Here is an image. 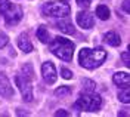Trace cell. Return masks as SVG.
Masks as SVG:
<instances>
[{
    "label": "cell",
    "instance_id": "6da1fadb",
    "mask_svg": "<svg viewBox=\"0 0 130 117\" xmlns=\"http://www.w3.org/2000/svg\"><path fill=\"white\" fill-rule=\"evenodd\" d=\"M106 59V52L102 48L90 49V48H83L78 52V62L83 68L93 70L99 67L104 61Z\"/></svg>",
    "mask_w": 130,
    "mask_h": 117
},
{
    "label": "cell",
    "instance_id": "7a4b0ae2",
    "mask_svg": "<svg viewBox=\"0 0 130 117\" xmlns=\"http://www.w3.org/2000/svg\"><path fill=\"white\" fill-rule=\"evenodd\" d=\"M50 52L58 56L59 59H62V61H67V62H70L71 59H73V53H74V43L71 40H68V39H65V37H61V36H58L55 37L52 42H50Z\"/></svg>",
    "mask_w": 130,
    "mask_h": 117
},
{
    "label": "cell",
    "instance_id": "3957f363",
    "mask_svg": "<svg viewBox=\"0 0 130 117\" xmlns=\"http://www.w3.org/2000/svg\"><path fill=\"white\" fill-rule=\"evenodd\" d=\"M102 105V98L101 95L93 92L81 93L80 98L74 102V108L78 111H98Z\"/></svg>",
    "mask_w": 130,
    "mask_h": 117
},
{
    "label": "cell",
    "instance_id": "277c9868",
    "mask_svg": "<svg viewBox=\"0 0 130 117\" xmlns=\"http://www.w3.org/2000/svg\"><path fill=\"white\" fill-rule=\"evenodd\" d=\"M0 13L3 15L8 25L18 24L22 18V9L18 5L10 3L9 0H0Z\"/></svg>",
    "mask_w": 130,
    "mask_h": 117
},
{
    "label": "cell",
    "instance_id": "5b68a950",
    "mask_svg": "<svg viewBox=\"0 0 130 117\" xmlns=\"http://www.w3.org/2000/svg\"><path fill=\"white\" fill-rule=\"evenodd\" d=\"M43 15L46 17H53V18H67L71 12V8L67 2L56 0V2H49L44 3L41 8Z\"/></svg>",
    "mask_w": 130,
    "mask_h": 117
},
{
    "label": "cell",
    "instance_id": "8992f818",
    "mask_svg": "<svg viewBox=\"0 0 130 117\" xmlns=\"http://www.w3.org/2000/svg\"><path fill=\"white\" fill-rule=\"evenodd\" d=\"M15 83L18 86L21 95H22L24 101H27V102L32 101V86L30 83V79H27L25 76L18 74V76H15Z\"/></svg>",
    "mask_w": 130,
    "mask_h": 117
},
{
    "label": "cell",
    "instance_id": "52a82bcc",
    "mask_svg": "<svg viewBox=\"0 0 130 117\" xmlns=\"http://www.w3.org/2000/svg\"><path fill=\"white\" fill-rule=\"evenodd\" d=\"M41 76L44 79V82L49 84L56 82V68L52 62H43L41 65Z\"/></svg>",
    "mask_w": 130,
    "mask_h": 117
},
{
    "label": "cell",
    "instance_id": "ba28073f",
    "mask_svg": "<svg viewBox=\"0 0 130 117\" xmlns=\"http://www.w3.org/2000/svg\"><path fill=\"white\" fill-rule=\"evenodd\" d=\"M75 19H77V24L80 25L81 28H84V30H90L95 25V18L89 12H78Z\"/></svg>",
    "mask_w": 130,
    "mask_h": 117
},
{
    "label": "cell",
    "instance_id": "9c48e42d",
    "mask_svg": "<svg viewBox=\"0 0 130 117\" xmlns=\"http://www.w3.org/2000/svg\"><path fill=\"white\" fill-rule=\"evenodd\" d=\"M13 95V89L9 83L8 77L3 74H0V96H12Z\"/></svg>",
    "mask_w": 130,
    "mask_h": 117
},
{
    "label": "cell",
    "instance_id": "30bf717a",
    "mask_svg": "<svg viewBox=\"0 0 130 117\" xmlns=\"http://www.w3.org/2000/svg\"><path fill=\"white\" fill-rule=\"evenodd\" d=\"M114 83L117 84V86H120V87H126V86H130V76L129 73H126V71H118V73H115L112 77Z\"/></svg>",
    "mask_w": 130,
    "mask_h": 117
},
{
    "label": "cell",
    "instance_id": "8fae6325",
    "mask_svg": "<svg viewBox=\"0 0 130 117\" xmlns=\"http://www.w3.org/2000/svg\"><path fill=\"white\" fill-rule=\"evenodd\" d=\"M18 48L22 50V52H25V53H30V52L32 50V43L30 42L28 36H27L25 33L18 36Z\"/></svg>",
    "mask_w": 130,
    "mask_h": 117
},
{
    "label": "cell",
    "instance_id": "7c38bea8",
    "mask_svg": "<svg viewBox=\"0 0 130 117\" xmlns=\"http://www.w3.org/2000/svg\"><path fill=\"white\" fill-rule=\"evenodd\" d=\"M104 40L105 43H108L109 46H120L121 45V37L115 31H108V33L104 36Z\"/></svg>",
    "mask_w": 130,
    "mask_h": 117
},
{
    "label": "cell",
    "instance_id": "4fadbf2b",
    "mask_svg": "<svg viewBox=\"0 0 130 117\" xmlns=\"http://www.w3.org/2000/svg\"><path fill=\"white\" fill-rule=\"evenodd\" d=\"M56 28L59 31L65 33V34H73L74 33V25L71 24V21H68V19H61V21H58Z\"/></svg>",
    "mask_w": 130,
    "mask_h": 117
},
{
    "label": "cell",
    "instance_id": "5bb4252c",
    "mask_svg": "<svg viewBox=\"0 0 130 117\" xmlns=\"http://www.w3.org/2000/svg\"><path fill=\"white\" fill-rule=\"evenodd\" d=\"M37 39L40 40L41 43H49V40H50V36H49V31L47 28L44 27V25H40L39 28H37Z\"/></svg>",
    "mask_w": 130,
    "mask_h": 117
},
{
    "label": "cell",
    "instance_id": "9a60e30c",
    "mask_svg": "<svg viewBox=\"0 0 130 117\" xmlns=\"http://www.w3.org/2000/svg\"><path fill=\"white\" fill-rule=\"evenodd\" d=\"M96 15L99 19L106 21V19H109V17H111V12H109V9L106 8L105 5H99L96 8Z\"/></svg>",
    "mask_w": 130,
    "mask_h": 117
},
{
    "label": "cell",
    "instance_id": "2e32d148",
    "mask_svg": "<svg viewBox=\"0 0 130 117\" xmlns=\"http://www.w3.org/2000/svg\"><path fill=\"white\" fill-rule=\"evenodd\" d=\"M118 99L124 102V104H129L130 102V89L129 86H126V87H123L121 91L118 92Z\"/></svg>",
    "mask_w": 130,
    "mask_h": 117
},
{
    "label": "cell",
    "instance_id": "e0dca14e",
    "mask_svg": "<svg viewBox=\"0 0 130 117\" xmlns=\"http://www.w3.org/2000/svg\"><path fill=\"white\" fill-rule=\"evenodd\" d=\"M81 83H83V87H84V91H86V92H93V91H95V86H96V83H95L93 80L83 79V80H81Z\"/></svg>",
    "mask_w": 130,
    "mask_h": 117
},
{
    "label": "cell",
    "instance_id": "ac0fdd59",
    "mask_svg": "<svg viewBox=\"0 0 130 117\" xmlns=\"http://www.w3.org/2000/svg\"><path fill=\"white\" fill-rule=\"evenodd\" d=\"M70 93H71V89H70L68 86L58 87L56 91H55V95H56V96H67V95H70Z\"/></svg>",
    "mask_w": 130,
    "mask_h": 117
},
{
    "label": "cell",
    "instance_id": "d6986e66",
    "mask_svg": "<svg viewBox=\"0 0 130 117\" xmlns=\"http://www.w3.org/2000/svg\"><path fill=\"white\" fill-rule=\"evenodd\" d=\"M22 74H24V76H28V79H30V80L32 79L34 71H32V67L30 65V64H27V65H24V67H22Z\"/></svg>",
    "mask_w": 130,
    "mask_h": 117
},
{
    "label": "cell",
    "instance_id": "ffe728a7",
    "mask_svg": "<svg viewBox=\"0 0 130 117\" xmlns=\"http://www.w3.org/2000/svg\"><path fill=\"white\" fill-rule=\"evenodd\" d=\"M121 59L124 61V65L126 67H130V52L129 50H126V52L121 53Z\"/></svg>",
    "mask_w": 130,
    "mask_h": 117
},
{
    "label": "cell",
    "instance_id": "44dd1931",
    "mask_svg": "<svg viewBox=\"0 0 130 117\" xmlns=\"http://www.w3.org/2000/svg\"><path fill=\"white\" fill-rule=\"evenodd\" d=\"M61 76L67 79V80H70V79H73V73L68 70V68H61Z\"/></svg>",
    "mask_w": 130,
    "mask_h": 117
},
{
    "label": "cell",
    "instance_id": "7402d4cb",
    "mask_svg": "<svg viewBox=\"0 0 130 117\" xmlns=\"http://www.w3.org/2000/svg\"><path fill=\"white\" fill-rule=\"evenodd\" d=\"M8 42H9L8 36H6V34H3V33H0V49H2V48H5V46L8 45Z\"/></svg>",
    "mask_w": 130,
    "mask_h": 117
},
{
    "label": "cell",
    "instance_id": "603a6c76",
    "mask_svg": "<svg viewBox=\"0 0 130 117\" xmlns=\"http://www.w3.org/2000/svg\"><path fill=\"white\" fill-rule=\"evenodd\" d=\"M75 2H77V5H78V6H80V8H89L90 6V2H92V0H75Z\"/></svg>",
    "mask_w": 130,
    "mask_h": 117
},
{
    "label": "cell",
    "instance_id": "cb8c5ba5",
    "mask_svg": "<svg viewBox=\"0 0 130 117\" xmlns=\"http://www.w3.org/2000/svg\"><path fill=\"white\" fill-rule=\"evenodd\" d=\"M56 117H61V116H70L68 114V111H65V110H59V111H56V114H55Z\"/></svg>",
    "mask_w": 130,
    "mask_h": 117
},
{
    "label": "cell",
    "instance_id": "d4e9b609",
    "mask_svg": "<svg viewBox=\"0 0 130 117\" xmlns=\"http://www.w3.org/2000/svg\"><path fill=\"white\" fill-rule=\"evenodd\" d=\"M123 9H124L126 12H129L130 10L129 9V0H124V2H123Z\"/></svg>",
    "mask_w": 130,
    "mask_h": 117
}]
</instances>
